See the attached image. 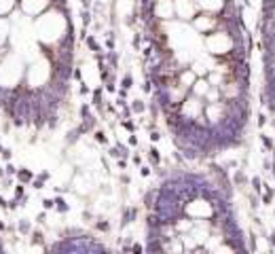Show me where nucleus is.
<instances>
[{
  "label": "nucleus",
  "mask_w": 275,
  "mask_h": 254,
  "mask_svg": "<svg viewBox=\"0 0 275 254\" xmlns=\"http://www.w3.org/2000/svg\"><path fill=\"white\" fill-rule=\"evenodd\" d=\"M95 140H97V142H106V136H104L102 131H97V133H95Z\"/></svg>",
  "instance_id": "6e6552de"
},
{
  "label": "nucleus",
  "mask_w": 275,
  "mask_h": 254,
  "mask_svg": "<svg viewBox=\"0 0 275 254\" xmlns=\"http://www.w3.org/2000/svg\"><path fill=\"white\" fill-rule=\"evenodd\" d=\"M83 23H85V26H89V23H91V15H89V11H83Z\"/></svg>",
  "instance_id": "20e7f679"
},
{
  "label": "nucleus",
  "mask_w": 275,
  "mask_h": 254,
  "mask_svg": "<svg viewBox=\"0 0 275 254\" xmlns=\"http://www.w3.org/2000/svg\"><path fill=\"white\" fill-rule=\"evenodd\" d=\"M17 178H19L21 182H28V180L32 178V171H28V169H21V171H17Z\"/></svg>",
  "instance_id": "f257e3e1"
},
{
  "label": "nucleus",
  "mask_w": 275,
  "mask_h": 254,
  "mask_svg": "<svg viewBox=\"0 0 275 254\" xmlns=\"http://www.w3.org/2000/svg\"><path fill=\"white\" fill-rule=\"evenodd\" d=\"M43 206H45V210H51V208H55V201H53V199H45Z\"/></svg>",
  "instance_id": "39448f33"
},
{
  "label": "nucleus",
  "mask_w": 275,
  "mask_h": 254,
  "mask_svg": "<svg viewBox=\"0 0 275 254\" xmlns=\"http://www.w3.org/2000/svg\"><path fill=\"white\" fill-rule=\"evenodd\" d=\"M142 110H144V104H142L140 100H136V102H134V112H142Z\"/></svg>",
  "instance_id": "7ed1b4c3"
},
{
  "label": "nucleus",
  "mask_w": 275,
  "mask_h": 254,
  "mask_svg": "<svg viewBox=\"0 0 275 254\" xmlns=\"http://www.w3.org/2000/svg\"><path fill=\"white\" fill-rule=\"evenodd\" d=\"M150 159H152L155 163H159V159H161V155H159V150H157L155 146H150Z\"/></svg>",
  "instance_id": "f03ea898"
},
{
  "label": "nucleus",
  "mask_w": 275,
  "mask_h": 254,
  "mask_svg": "<svg viewBox=\"0 0 275 254\" xmlns=\"http://www.w3.org/2000/svg\"><path fill=\"white\" fill-rule=\"evenodd\" d=\"M21 195H23V186H21V184H17V186H15V197L19 199Z\"/></svg>",
  "instance_id": "423d86ee"
},
{
  "label": "nucleus",
  "mask_w": 275,
  "mask_h": 254,
  "mask_svg": "<svg viewBox=\"0 0 275 254\" xmlns=\"http://www.w3.org/2000/svg\"><path fill=\"white\" fill-rule=\"evenodd\" d=\"M97 229H102V231H106V229H108V222H97Z\"/></svg>",
  "instance_id": "9d476101"
},
{
  "label": "nucleus",
  "mask_w": 275,
  "mask_h": 254,
  "mask_svg": "<svg viewBox=\"0 0 275 254\" xmlns=\"http://www.w3.org/2000/svg\"><path fill=\"white\" fill-rule=\"evenodd\" d=\"M159 138H161V136H159V131H152V133H150V140H152V142H157Z\"/></svg>",
  "instance_id": "1a4fd4ad"
},
{
  "label": "nucleus",
  "mask_w": 275,
  "mask_h": 254,
  "mask_svg": "<svg viewBox=\"0 0 275 254\" xmlns=\"http://www.w3.org/2000/svg\"><path fill=\"white\" fill-rule=\"evenodd\" d=\"M129 144H131V146H136V144H138V138H136V136H131V138H129Z\"/></svg>",
  "instance_id": "9b49d317"
},
{
  "label": "nucleus",
  "mask_w": 275,
  "mask_h": 254,
  "mask_svg": "<svg viewBox=\"0 0 275 254\" xmlns=\"http://www.w3.org/2000/svg\"><path fill=\"white\" fill-rule=\"evenodd\" d=\"M131 87V76H125L123 79V89H129Z\"/></svg>",
  "instance_id": "0eeeda50"
}]
</instances>
